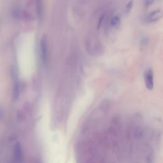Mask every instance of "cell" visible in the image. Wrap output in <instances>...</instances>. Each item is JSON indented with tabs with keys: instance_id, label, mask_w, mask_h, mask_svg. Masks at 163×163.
Segmentation results:
<instances>
[{
	"instance_id": "6da1fadb",
	"label": "cell",
	"mask_w": 163,
	"mask_h": 163,
	"mask_svg": "<svg viewBox=\"0 0 163 163\" xmlns=\"http://www.w3.org/2000/svg\"><path fill=\"white\" fill-rule=\"evenodd\" d=\"M41 46V54H42V61L45 63L47 61L48 57V47H47V41L45 36H44L40 43Z\"/></svg>"
},
{
	"instance_id": "7a4b0ae2",
	"label": "cell",
	"mask_w": 163,
	"mask_h": 163,
	"mask_svg": "<svg viewBox=\"0 0 163 163\" xmlns=\"http://www.w3.org/2000/svg\"><path fill=\"white\" fill-rule=\"evenodd\" d=\"M145 85L148 89L152 90L154 88V74L152 70H148L145 75Z\"/></svg>"
},
{
	"instance_id": "3957f363",
	"label": "cell",
	"mask_w": 163,
	"mask_h": 163,
	"mask_svg": "<svg viewBox=\"0 0 163 163\" xmlns=\"http://www.w3.org/2000/svg\"><path fill=\"white\" fill-rule=\"evenodd\" d=\"M162 17V12L161 10H155L151 12L147 17V20L149 23H154L158 21Z\"/></svg>"
},
{
	"instance_id": "277c9868",
	"label": "cell",
	"mask_w": 163,
	"mask_h": 163,
	"mask_svg": "<svg viewBox=\"0 0 163 163\" xmlns=\"http://www.w3.org/2000/svg\"><path fill=\"white\" fill-rule=\"evenodd\" d=\"M14 158L17 162L23 161V150H22L21 145L19 143H17L14 147Z\"/></svg>"
},
{
	"instance_id": "5b68a950",
	"label": "cell",
	"mask_w": 163,
	"mask_h": 163,
	"mask_svg": "<svg viewBox=\"0 0 163 163\" xmlns=\"http://www.w3.org/2000/svg\"><path fill=\"white\" fill-rule=\"evenodd\" d=\"M20 94V85L19 82H16L14 84L13 89V99L14 101H16L19 99Z\"/></svg>"
},
{
	"instance_id": "8992f818",
	"label": "cell",
	"mask_w": 163,
	"mask_h": 163,
	"mask_svg": "<svg viewBox=\"0 0 163 163\" xmlns=\"http://www.w3.org/2000/svg\"><path fill=\"white\" fill-rule=\"evenodd\" d=\"M111 25L115 28H118V27H119L121 25V20L119 17L117 16L114 17L112 20H111Z\"/></svg>"
},
{
	"instance_id": "52a82bcc",
	"label": "cell",
	"mask_w": 163,
	"mask_h": 163,
	"mask_svg": "<svg viewBox=\"0 0 163 163\" xmlns=\"http://www.w3.org/2000/svg\"><path fill=\"white\" fill-rule=\"evenodd\" d=\"M37 4H36V7H37V12H38L39 16H40V14L42 13V1L41 0H37Z\"/></svg>"
},
{
	"instance_id": "ba28073f",
	"label": "cell",
	"mask_w": 163,
	"mask_h": 163,
	"mask_svg": "<svg viewBox=\"0 0 163 163\" xmlns=\"http://www.w3.org/2000/svg\"><path fill=\"white\" fill-rule=\"evenodd\" d=\"M133 1H130L126 5V7H125V11H126V12H130V10H131V9L132 8V6H133Z\"/></svg>"
},
{
	"instance_id": "9c48e42d",
	"label": "cell",
	"mask_w": 163,
	"mask_h": 163,
	"mask_svg": "<svg viewBox=\"0 0 163 163\" xmlns=\"http://www.w3.org/2000/svg\"><path fill=\"white\" fill-rule=\"evenodd\" d=\"M154 3V0H145V6L146 7H149L152 5Z\"/></svg>"
},
{
	"instance_id": "30bf717a",
	"label": "cell",
	"mask_w": 163,
	"mask_h": 163,
	"mask_svg": "<svg viewBox=\"0 0 163 163\" xmlns=\"http://www.w3.org/2000/svg\"><path fill=\"white\" fill-rule=\"evenodd\" d=\"M105 16H103V17H101V19H100V21H99V24H98V28H100V26H101V24H102V23H103V20H104V19H105Z\"/></svg>"
}]
</instances>
